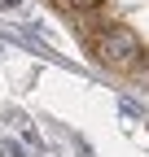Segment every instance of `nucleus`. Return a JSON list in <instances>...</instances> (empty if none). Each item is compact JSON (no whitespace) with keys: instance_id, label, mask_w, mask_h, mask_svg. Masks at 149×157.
Here are the masks:
<instances>
[{"instance_id":"obj_1","label":"nucleus","mask_w":149,"mask_h":157,"mask_svg":"<svg viewBox=\"0 0 149 157\" xmlns=\"http://www.w3.org/2000/svg\"><path fill=\"white\" fill-rule=\"evenodd\" d=\"M97 52H101V61H110V66H132L136 52H140V39L127 31V26H110L97 39Z\"/></svg>"}]
</instances>
